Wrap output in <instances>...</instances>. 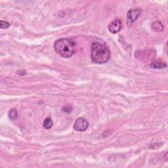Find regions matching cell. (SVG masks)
Listing matches in <instances>:
<instances>
[{"instance_id":"obj_7","label":"cell","mask_w":168,"mask_h":168,"mask_svg":"<svg viewBox=\"0 0 168 168\" xmlns=\"http://www.w3.org/2000/svg\"><path fill=\"white\" fill-rule=\"evenodd\" d=\"M150 68L153 69H163L167 67V64L165 62H161L159 61H156L152 62L150 65Z\"/></svg>"},{"instance_id":"obj_9","label":"cell","mask_w":168,"mask_h":168,"mask_svg":"<svg viewBox=\"0 0 168 168\" xmlns=\"http://www.w3.org/2000/svg\"><path fill=\"white\" fill-rule=\"evenodd\" d=\"M9 117L11 120H15L18 117V111L15 108H12L9 112Z\"/></svg>"},{"instance_id":"obj_2","label":"cell","mask_w":168,"mask_h":168,"mask_svg":"<svg viewBox=\"0 0 168 168\" xmlns=\"http://www.w3.org/2000/svg\"><path fill=\"white\" fill-rule=\"evenodd\" d=\"M54 49L58 55L63 58H70L76 50L75 41L70 39L62 38L56 41L54 44Z\"/></svg>"},{"instance_id":"obj_10","label":"cell","mask_w":168,"mask_h":168,"mask_svg":"<svg viewBox=\"0 0 168 168\" xmlns=\"http://www.w3.org/2000/svg\"><path fill=\"white\" fill-rule=\"evenodd\" d=\"M9 23L7 22V21H1L0 22V27H1V29H5V28H7L9 27Z\"/></svg>"},{"instance_id":"obj_1","label":"cell","mask_w":168,"mask_h":168,"mask_svg":"<svg viewBox=\"0 0 168 168\" xmlns=\"http://www.w3.org/2000/svg\"><path fill=\"white\" fill-rule=\"evenodd\" d=\"M91 57L95 63H106L110 58V51L104 43L95 41L91 45Z\"/></svg>"},{"instance_id":"obj_8","label":"cell","mask_w":168,"mask_h":168,"mask_svg":"<svg viewBox=\"0 0 168 168\" xmlns=\"http://www.w3.org/2000/svg\"><path fill=\"white\" fill-rule=\"evenodd\" d=\"M43 126L46 130L51 129L53 126V121L51 119V118H47L44 120V123H43Z\"/></svg>"},{"instance_id":"obj_4","label":"cell","mask_w":168,"mask_h":168,"mask_svg":"<svg viewBox=\"0 0 168 168\" xmlns=\"http://www.w3.org/2000/svg\"><path fill=\"white\" fill-rule=\"evenodd\" d=\"M89 126V124L87 122V121L84 118H78L75 121V124H74L73 129L75 131H84L86 130Z\"/></svg>"},{"instance_id":"obj_11","label":"cell","mask_w":168,"mask_h":168,"mask_svg":"<svg viewBox=\"0 0 168 168\" xmlns=\"http://www.w3.org/2000/svg\"><path fill=\"white\" fill-rule=\"evenodd\" d=\"M167 152H166V154H165V159H166V160H167Z\"/></svg>"},{"instance_id":"obj_5","label":"cell","mask_w":168,"mask_h":168,"mask_svg":"<svg viewBox=\"0 0 168 168\" xmlns=\"http://www.w3.org/2000/svg\"><path fill=\"white\" fill-rule=\"evenodd\" d=\"M121 28H122V22L119 19L112 21L108 26V30L112 34H116V33L120 32Z\"/></svg>"},{"instance_id":"obj_6","label":"cell","mask_w":168,"mask_h":168,"mask_svg":"<svg viewBox=\"0 0 168 168\" xmlns=\"http://www.w3.org/2000/svg\"><path fill=\"white\" fill-rule=\"evenodd\" d=\"M152 29L156 32H162L164 31V25L160 21H154L152 24Z\"/></svg>"},{"instance_id":"obj_3","label":"cell","mask_w":168,"mask_h":168,"mask_svg":"<svg viewBox=\"0 0 168 168\" xmlns=\"http://www.w3.org/2000/svg\"><path fill=\"white\" fill-rule=\"evenodd\" d=\"M141 13L140 9H133L130 10L127 15V24L129 27H131L134 22H135Z\"/></svg>"}]
</instances>
